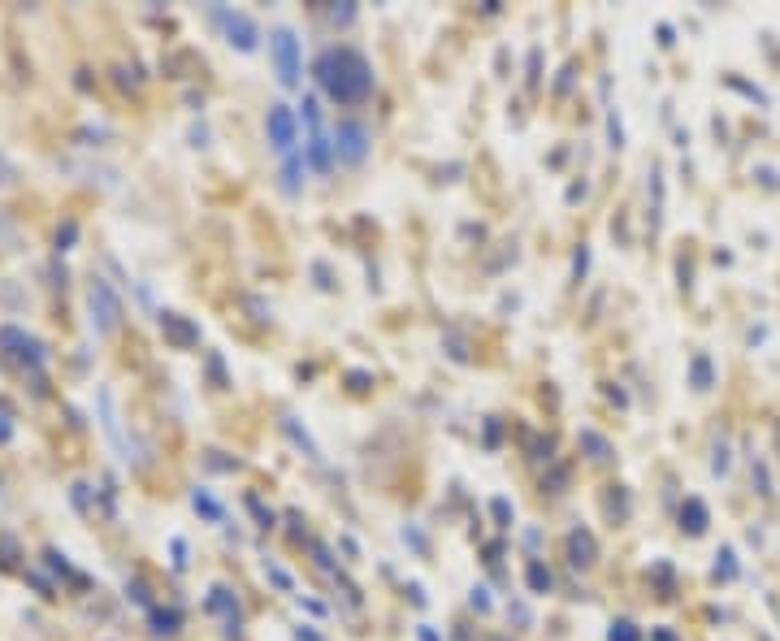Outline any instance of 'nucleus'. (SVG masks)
I'll return each mask as SVG.
<instances>
[{"label": "nucleus", "mask_w": 780, "mask_h": 641, "mask_svg": "<svg viewBox=\"0 0 780 641\" xmlns=\"http://www.w3.org/2000/svg\"><path fill=\"white\" fill-rule=\"evenodd\" d=\"M317 83L338 104H360L373 91V70L356 48H325L317 61Z\"/></svg>", "instance_id": "obj_1"}, {"label": "nucleus", "mask_w": 780, "mask_h": 641, "mask_svg": "<svg viewBox=\"0 0 780 641\" xmlns=\"http://www.w3.org/2000/svg\"><path fill=\"white\" fill-rule=\"evenodd\" d=\"M269 48H273V65H278L282 87H295L299 83V39H295V31H286V26L273 31Z\"/></svg>", "instance_id": "obj_2"}, {"label": "nucleus", "mask_w": 780, "mask_h": 641, "mask_svg": "<svg viewBox=\"0 0 780 641\" xmlns=\"http://www.w3.org/2000/svg\"><path fill=\"white\" fill-rule=\"evenodd\" d=\"M334 156L343 165H360L369 156V130L360 122H338L334 126Z\"/></svg>", "instance_id": "obj_3"}, {"label": "nucleus", "mask_w": 780, "mask_h": 641, "mask_svg": "<svg viewBox=\"0 0 780 641\" xmlns=\"http://www.w3.org/2000/svg\"><path fill=\"white\" fill-rule=\"evenodd\" d=\"M87 299H91V321H96V330L109 334L117 325V317H122V304H117L113 286L96 278V282H91V291H87Z\"/></svg>", "instance_id": "obj_4"}, {"label": "nucleus", "mask_w": 780, "mask_h": 641, "mask_svg": "<svg viewBox=\"0 0 780 641\" xmlns=\"http://www.w3.org/2000/svg\"><path fill=\"white\" fill-rule=\"evenodd\" d=\"M265 130H269V143L278 152H291L295 148V113L286 104H273L269 117H265Z\"/></svg>", "instance_id": "obj_5"}, {"label": "nucleus", "mask_w": 780, "mask_h": 641, "mask_svg": "<svg viewBox=\"0 0 780 641\" xmlns=\"http://www.w3.org/2000/svg\"><path fill=\"white\" fill-rule=\"evenodd\" d=\"M221 26H226V35H230V44H239L243 52L247 48H256V26L243 18V13H217Z\"/></svg>", "instance_id": "obj_6"}, {"label": "nucleus", "mask_w": 780, "mask_h": 641, "mask_svg": "<svg viewBox=\"0 0 780 641\" xmlns=\"http://www.w3.org/2000/svg\"><path fill=\"white\" fill-rule=\"evenodd\" d=\"M685 512H689V533H702V525H707V507H702V503H689Z\"/></svg>", "instance_id": "obj_7"}, {"label": "nucleus", "mask_w": 780, "mask_h": 641, "mask_svg": "<svg viewBox=\"0 0 780 641\" xmlns=\"http://www.w3.org/2000/svg\"><path fill=\"white\" fill-rule=\"evenodd\" d=\"M611 641H637L633 624H616V629H611Z\"/></svg>", "instance_id": "obj_8"}]
</instances>
